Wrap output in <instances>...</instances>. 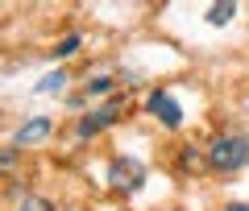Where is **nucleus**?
<instances>
[{
  "instance_id": "11",
  "label": "nucleus",
  "mask_w": 249,
  "mask_h": 211,
  "mask_svg": "<svg viewBox=\"0 0 249 211\" xmlns=\"http://www.w3.org/2000/svg\"><path fill=\"white\" fill-rule=\"evenodd\" d=\"M224 211H249V203H229Z\"/></svg>"
},
{
  "instance_id": "1",
  "label": "nucleus",
  "mask_w": 249,
  "mask_h": 211,
  "mask_svg": "<svg viewBox=\"0 0 249 211\" xmlns=\"http://www.w3.org/2000/svg\"><path fill=\"white\" fill-rule=\"evenodd\" d=\"M208 166L224 170V174L245 170L249 166V137H245V132H220V137L208 145Z\"/></svg>"
},
{
  "instance_id": "2",
  "label": "nucleus",
  "mask_w": 249,
  "mask_h": 211,
  "mask_svg": "<svg viewBox=\"0 0 249 211\" xmlns=\"http://www.w3.org/2000/svg\"><path fill=\"white\" fill-rule=\"evenodd\" d=\"M121 112H124V99H108L104 108H96L91 116H83L75 132H79V137L88 141V137H96V132H104L108 124H116V120H121Z\"/></svg>"
},
{
  "instance_id": "9",
  "label": "nucleus",
  "mask_w": 249,
  "mask_h": 211,
  "mask_svg": "<svg viewBox=\"0 0 249 211\" xmlns=\"http://www.w3.org/2000/svg\"><path fill=\"white\" fill-rule=\"evenodd\" d=\"M79 42H83L79 33H67V37L58 42V50H54V54H58V58H67V54H75V50H79Z\"/></svg>"
},
{
  "instance_id": "6",
  "label": "nucleus",
  "mask_w": 249,
  "mask_h": 211,
  "mask_svg": "<svg viewBox=\"0 0 249 211\" xmlns=\"http://www.w3.org/2000/svg\"><path fill=\"white\" fill-rule=\"evenodd\" d=\"M232 17H237V4H232V0H220V4L208 9V25H229Z\"/></svg>"
},
{
  "instance_id": "4",
  "label": "nucleus",
  "mask_w": 249,
  "mask_h": 211,
  "mask_svg": "<svg viewBox=\"0 0 249 211\" xmlns=\"http://www.w3.org/2000/svg\"><path fill=\"white\" fill-rule=\"evenodd\" d=\"M145 108H150V116H158L166 129H178V124H183V108H178V99L170 96V91H154V96L145 99Z\"/></svg>"
},
{
  "instance_id": "10",
  "label": "nucleus",
  "mask_w": 249,
  "mask_h": 211,
  "mask_svg": "<svg viewBox=\"0 0 249 211\" xmlns=\"http://www.w3.org/2000/svg\"><path fill=\"white\" fill-rule=\"evenodd\" d=\"M104 91H112V79H108V75H100V79L88 83V96H104Z\"/></svg>"
},
{
  "instance_id": "8",
  "label": "nucleus",
  "mask_w": 249,
  "mask_h": 211,
  "mask_svg": "<svg viewBox=\"0 0 249 211\" xmlns=\"http://www.w3.org/2000/svg\"><path fill=\"white\" fill-rule=\"evenodd\" d=\"M21 211H54V203L42 199V195H25L21 199Z\"/></svg>"
},
{
  "instance_id": "3",
  "label": "nucleus",
  "mask_w": 249,
  "mask_h": 211,
  "mask_svg": "<svg viewBox=\"0 0 249 211\" xmlns=\"http://www.w3.org/2000/svg\"><path fill=\"white\" fill-rule=\"evenodd\" d=\"M108 178H112L116 191H137V186L145 182V170H142V162H133V158H116L112 170H108Z\"/></svg>"
},
{
  "instance_id": "5",
  "label": "nucleus",
  "mask_w": 249,
  "mask_h": 211,
  "mask_svg": "<svg viewBox=\"0 0 249 211\" xmlns=\"http://www.w3.org/2000/svg\"><path fill=\"white\" fill-rule=\"evenodd\" d=\"M50 129H54L50 116H34V120H25V124L17 129V145H37V141L50 137Z\"/></svg>"
},
{
  "instance_id": "7",
  "label": "nucleus",
  "mask_w": 249,
  "mask_h": 211,
  "mask_svg": "<svg viewBox=\"0 0 249 211\" xmlns=\"http://www.w3.org/2000/svg\"><path fill=\"white\" fill-rule=\"evenodd\" d=\"M67 87V70H50V75H42V79H37V91H62Z\"/></svg>"
}]
</instances>
